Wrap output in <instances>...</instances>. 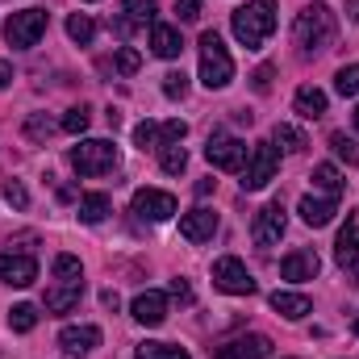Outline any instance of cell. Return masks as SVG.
<instances>
[{
	"label": "cell",
	"mask_w": 359,
	"mask_h": 359,
	"mask_svg": "<svg viewBox=\"0 0 359 359\" xmlns=\"http://www.w3.org/2000/svg\"><path fill=\"white\" fill-rule=\"evenodd\" d=\"M334 34H339V21H334V13H330L326 4H305V8L297 13V21H292V38H297V46H301L305 55L326 50V46L334 42Z\"/></svg>",
	"instance_id": "cell-1"
},
{
	"label": "cell",
	"mask_w": 359,
	"mask_h": 359,
	"mask_svg": "<svg viewBox=\"0 0 359 359\" xmlns=\"http://www.w3.org/2000/svg\"><path fill=\"white\" fill-rule=\"evenodd\" d=\"M230 29H234V38H238L247 50H259L271 38V29H276V4H271V0H251V4H243V8H234Z\"/></svg>",
	"instance_id": "cell-2"
},
{
	"label": "cell",
	"mask_w": 359,
	"mask_h": 359,
	"mask_svg": "<svg viewBox=\"0 0 359 359\" xmlns=\"http://www.w3.org/2000/svg\"><path fill=\"white\" fill-rule=\"evenodd\" d=\"M234 80V59L222 42L217 29H205L201 34V84L205 88H226Z\"/></svg>",
	"instance_id": "cell-3"
},
{
	"label": "cell",
	"mask_w": 359,
	"mask_h": 359,
	"mask_svg": "<svg viewBox=\"0 0 359 359\" xmlns=\"http://www.w3.org/2000/svg\"><path fill=\"white\" fill-rule=\"evenodd\" d=\"M72 168L80 172V176H104V172H113L117 168V147L113 142H104V138H88V142H80V147H72Z\"/></svg>",
	"instance_id": "cell-4"
},
{
	"label": "cell",
	"mask_w": 359,
	"mask_h": 359,
	"mask_svg": "<svg viewBox=\"0 0 359 359\" xmlns=\"http://www.w3.org/2000/svg\"><path fill=\"white\" fill-rule=\"evenodd\" d=\"M46 8H21V13H13L8 21H4V38H8V46H17V50H29V46H38V38L46 34Z\"/></svg>",
	"instance_id": "cell-5"
},
{
	"label": "cell",
	"mask_w": 359,
	"mask_h": 359,
	"mask_svg": "<svg viewBox=\"0 0 359 359\" xmlns=\"http://www.w3.org/2000/svg\"><path fill=\"white\" fill-rule=\"evenodd\" d=\"M276 172H280V151H276V142L251 147V159H247V168H243V192L268 188L271 180H276Z\"/></svg>",
	"instance_id": "cell-6"
},
{
	"label": "cell",
	"mask_w": 359,
	"mask_h": 359,
	"mask_svg": "<svg viewBox=\"0 0 359 359\" xmlns=\"http://www.w3.org/2000/svg\"><path fill=\"white\" fill-rule=\"evenodd\" d=\"M205 159H209L217 172H243L247 159H251V147H247L243 138H234V134H213V138L205 142Z\"/></svg>",
	"instance_id": "cell-7"
},
{
	"label": "cell",
	"mask_w": 359,
	"mask_h": 359,
	"mask_svg": "<svg viewBox=\"0 0 359 359\" xmlns=\"http://www.w3.org/2000/svg\"><path fill=\"white\" fill-rule=\"evenodd\" d=\"M213 284H217L222 292H230V297H251V292H255L251 271L243 268V259H234V255H222V259L213 264Z\"/></svg>",
	"instance_id": "cell-8"
},
{
	"label": "cell",
	"mask_w": 359,
	"mask_h": 359,
	"mask_svg": "<svg viewBox=\"0 0 359 359\" xmlns=\"http://www.w3.org/2000/svg\"><path fill=\"white\" fill-rule=\"evenodd\" d=\"M284 226H288L284 205H280V201L264 205V209L255 213V222H251V238H255V247H276V243L284 238Z\"/></svg>",
	"instance_id": "cell-9"
},
{
	"label": "cell",
	"mask_w": 359,
	"mask_h": 359,
	"mask_svg": "<svg viewBox=\"0 0 359 359\" xmlns=\"http://www.w3.org/2000/svg\"><path fill=\"white\" fill-rule=\"evenodd\" d=\"M0 280L13 288H29L38 280V259L29 251H0Z\"/></svg>",
	"instance_id": "cell-10"
},
{
	"label": "cell",
	"mask_w": 359,
	"mask_h": 359,
	"mask_svg": "<svg viewBox=\"0 0 359 359\" xmlns=\"http://www.w3.org/2000/svg\"><path fill=\"white\" fill-rule=\"evenodd\" d=\"M134 213L142 222H168L176 213V196L163 192V188H138L134 192Z\"/></svg>",
	"instance_id": "cell-11"
},
{
	"label": "cell",
	"mask_w": 359,
	"mask_h": 359,
	"mask_svg": "<svg viewBox=\"0 0 359 359\" xmlns=\"http://www.w3.org/2000/svg\"><path fill=\"white\" fill-rule=\"evenodd\" d=\"M271 339L268 334H243V339H226L222 347H213V359H268Z\"/></svg>",
	"instance_id": "cell-12"
},
{
	"label": "cell",
	"mask_w": 359,
	"mask_h": 359,
	"mask_svg": "<svg viewBox=\"0 0 359 359\" xmlns=\"http://www.w3.org/2000/svg\"><path fill=\"white\" fill-rule=\"evenodd\" d=\"M318 271H322V259H318L313 251H305V247H301V251H288V255L280 259V276L292 280V284H305V280H313Z\"/></svg>",
	"instance_id": "cell-13"
},
{
	"label": "cell",
	"mask_w": 359,
	"mask_h": 359,
	"mask_svg": "<svg viewBox=\"0 0 359 359\" xmlns=\"http://www.w3.org/2000/svg\"><path fill=\"white\" fill-rule=\"evenodd\" d=\"M180 234L188 238V243H209L213 234H217V213L213 209H192V213H184L180 217Z\"/></svg>",
	"instance_id": "cell-14"
},
{
	"label": "cell",
	"mask_w": 359,
	"mask_h": 359,
	"mask_svg": "<svg viewBox=\"0 0 359 359\" xmlns=\"http://www.w3.org/2000/svg\"><path fill=\"white\" fill-rule=\"evenodd\" d=\"M130 313H134V322H142V326H159V322L168 318V292H155V288L138 292L134 305H130Z\"/></svg>",
	"instance_id": "cell-15"
},
{
	"label": "cell",
	"mask_w": 359,
	"mask_h": 359,
	"mask_svg": "<svg viewBox=\"0 0 359 359\" xmlns=\"http://www.w3.org/2000/svg\"><path fill=\"white\" fill-rule=\"evenodd\" d=\"M59 347H63L67 355L84 359V355H92V351L100 347V330H96V326H63Z\"/></svg>",
	"instance_id": "cell-16"
},
{
	"label": "cell",
	"mask_w": 359,
	"mask_h": 359,
	"mask_svg": "<svg viewBox=\"0 0 359 359\" xmlns=\"http://www.w3.org/2000/svg\"><path fill=\"white\" fill-rule=\"evenodd\" d=\"M334 259H339L343 268H355V264H359V209H351V213H347V226L339 230Z\"/></svg>",
	"instance_id": "cell-17"
},
{
	"label": "cell",
	"mask_w": 359,
	"mask_h": 359,
	"mask_svg": "<svg viewBox=\"0 0 359 359\" xmlns=\"http://www.w3.org/2000/svg\"><path fill=\"white\" fill-rule=\"evenodd\" d=\"M334 213H339V201H334V196H305V201H301V222L313 226V230L330 226Z\"/></svg>",
	"instance_id": "cell-18"
},
{
	"label": "cell",
	"mask_w": 359,
	"mask_h": 359,
	"mask_svg": "<svg viewBox=\"0 0 359 359\" xmlns=\"http://www.w3.org/2000/svg\"><path fill=\"white\" fill-rule=\"evenodd\" d=\"M151 50H155L159 59H180V50H184V38H180L176 25H163V21H155V25H151Z\"/></svg>",
	"instance_id": "cell-19"
},
{
	"label": "cell",
	"mask_w": 359,
	"mask_h": 359,
	"mask_svg": "<svg viewBox=\"0 0 359 359\" xmlns=\"http://www.w3.org/2000/svg\"><path fill=\"white\" fill-rule=\"evenodd\" d=\"M84 297V284H55L46 288V313H72Z\"/></svg>",
	"instance_id": "cell-20"
},
{
	"label": "cell",
	"mask_w": 359,
	"mask_h": 359,
	"mask_svg": "<svg viewBox=\"0 0 359 359\" xmlns=\"http://www.w3.org/2000/svg\"><path fill=\"white\" fill-rule=\"evenodd\" d=\"M271 309H276V313H284L288 322H301L313 305H309V297H305V292H280V288H276V292H271Z\"/></svg>",
	"instance_id": "cell-21"
},
{
	"label": "cell",
	"mask_w": 359,
	"mask_h": 359,
	"mask_svg": "<svg viewBox=\"0 0 359 359\" xmlns=\"http://www.w3.org/2000/svg\"><path fill=\"white\" fill-rule=\"evenodd\" d=\"M292 109H297L305 121H318V117L326 113V92L313 88V84H305V88H297V96H292Z\"/></svg>",
	"instance_id": "cell-22"
},
{
	"label": "cell",
	"mask_w": 359,
	"mask_h": 359,
	"mask_svg": "<svg viewBox=\"0 0 359 359\" xmlns=\"http://www.w3.org/2000/svg\"><path fill=\"white\" fill-rule=\"evenodd\" d=\"M309 180H313V188H322V192H326V196H334V201H339V196H343V188H347V180H343V172H339L334 163H318Z\"/></svg>",
	"instance_id": "cell-23"
},
{
	"label": "cell",
	"mask_w": 359,
	"mask_h": 359,
	"mask_svg": "<svg viewBox=\"0 0 359 359\" xmlns=\"http://www.w3.org/2000/svg\"><path fill=\"white\" fill-rule=\"evenodd\" d=\"M109 209H113V205H109L104 192H84V196H80V222H88V226H100V222L109 217Z\"/></svg>",
	"instance_id": "cell-24"
},
{
	"label": "cell",
	"mask_w": 359,
	"mask_h": 359,
	"mask_svg": "<svg viewBox=\"0 0 359 359\" xmlns=\"http://www.w3.org/2000/svg\"><path fill=\"white\" fill-rule=\"evenodd\" d=\"M67 38L80 42V46H88L92 38H96V21H92L88 13H72L67 17Z\"/></svg>",
	"instance_id": "cell-25"
},
{
	"label": "cell",
	"mask_w": 359,
	"mask_h": 359,
	"mask_svg": "<svg viewBox=\"0 0 359 359\" xmlns=\"http://www.w3.org/2000/svg\"><path fill=\"white\" fill-rule=\"evenodd\" d=\"M134 359H192V355L184 347H176V343H142L134 351Z\"/></svg>",
	"instance_id": "cell-26"
},
{
	"label": "cell",
	"mask_w": 359,
	"mask_h": 359,
	"mask_svg": "<svg viewBox=\"0 0 359 359\" xmlns=\"http://www.w3.org/2000/svg\"><path fill=\"white\" fill-rule=\"evenodd\" d=\"M55 280L59 284H84V264L76 255H59L55 259Z\"/></svg>",
	"instance_id": "cell-27"
},
{
	"label": "cell",
	"mask_w": 359,
	"mask_h": 359,
	"mask_svg": "<svg viewBox=\"0 0 359 359\" xmlns=\"http://www.w3.org/2000/svg\"><path fill=\"white\" fill-rule=\"evenodd\" d=\"M159 168L168 172V176H180L184 168H188V155H184V147L172 142V147H159Z\"/></svg>",
	"instance_id": "cell-28"
},
{
	"label": "cell",
	"mask_w": 359,
	"mask_h": 359,
	"mask_svg": "<svg viewBox=\"0 0 359 359\" xmlns=\"http://www.w3.org/2000/svg\"><path fill=\"white\" fill-rule=\"evenodd\" d=\"M271 142H276V147H284V151H292V155H297V151H305V134H301L297 126H276V130H271Z\"/></svg>",
	"instance_id": "cell-29"
},
{
	"label": "cell",
	"mask_w": 359,
	"mask_h": 359,
	"mask_svg": "<svg viewBox=\"0 0 359 359\" xmlns=\"http://www.w3.org/2000/svg\"><path fill=\"white\" fill-rule=\"evenodd\" d=\"M8 326H13L17 334H29V330L38 326V309H34V305H13V309H8Z\"/></svg>",
	"instance_id": "cell-30"
},
{
	"label": "cell",
	"mask_w": 359,
	"mask_h": 359,
	"mask_svg": "<svg viewBox=\"0 0 359 359\" xmlns=\"http://www.w3.org/2000/svg\"><path fill=\"white\" fill-rule=\"evenodd\" d=\"M88 121H92V113L84 109V104H76V109H67V113H63L59 130H63V134H84V130H88Z\"/></svg>",
	"instance_id": "cell-31"
},
{
	"label": "cell",
	"mask_w": 359,
	"mask_h": 359,
	"mask_svg": "<svg viewBox=\"0 0 359 359\" xmlns=\"http://www.w3.org/2000/svg\"><path fill=\"white\" fill-rule=\"evenodd\" d=\"M330 147H334V155L347 163V168H355L359 163V147H355V138H347V134H330Z\"/></svg>",
	"instance_id": "cell-32"
},
{
	"label": "cell",
	"mask_w": 359,
	"mask_h": 359,
	"mask_svg": "<svg viewBox=\"0 0 359 359\" xmlns=\"http://www.w3.org/2000/svg\"><path fill=\"white\" fill-rule=\"evenodd\" d=\"M113 67H117L121 76H134V72L142 67V55H138L134 46H117V55H113Z\"/></svg>",
	"instance_id": "cell-33"
},
{
	"label": "cell",
	"mask_w": 359,
	"mask_h": 359,
	"mask_svg": "<svg viewBox=\"0 0 359 359\" xmlns=\"http://www.w3.org/2000/svg\"><path fill=\"white\" fill-rule=\"evenodd\" d=\"M126 4V17H134V21H155V13H159V0H121Z\"/></svg>",
	"instance_id": "cell-34"
},
{
	"label": "cell",
	"mask_w": 359,
	"mask_h": 359,
	"mask_svg": "<svg viewBox=\"0 0 359 359\" xmlns=\"http://www.w3.org/2000/svg\"><path fill=\"white\" fill-rule=\"evenodd\" d=\"M134 142H138L142 151H159V126H155V121H138V126H134Z\"/></svg>",
	"instance_id": "cell-35"
},
{
	"label": "cell",
	"mask_w": 359,
	"mask_h": 359,
	"mask_svg": "<svg viewBox=\"0 0 359 359\" xmlns=\"http://www.w3.org/2000/svg\"><path fill=\"white\" fill-rule=\"evenodd\" d=\"M25 134H29L34 142H46V138L55 134V121H50V117H42V113H34V117L25 121Z\"/></svg>",
	"instance_id": "cell-36"
},
{
	"label": "cell",
	"mask_w": 359,
	"mask_h": 359,
	"mask_svg": "<svg viewBox=\"0 0 359 359\" xmlns=\"http://www.w3.org/2000/svg\"><path fill=\"white\" fill-rule=\"evenodd\" d=\"M334 88L343 92V96H359V63L343 67V72L334 76Z\"/></svg>",
	"instance_id": "cell-37"
},
{
	"label": "cell",
	"mask_w": 359,
	"mask_h": 359,
	"mask_svg": "<svg viewBox=\"0 0 359 359\" xmlns=\"http://www.w3.org/2000/svg\"><path fill=\"white\" fill-rule=\"evenodd\" d=\"M0 192H4V201H8V205H17V209H25V205H29V192H25V184H21V180H4V184H0Z\"/></svg>",
	"instance_id": "cell-38"
},
{
	"label": "cell",
	"mask_w": 359,
	"mask_h": 359,
	"mask_svg": "<svg viewBox=\"0 0 359 359\" xmlns=\"http://www.w3.org/2000/svg\"><path fill=\"white\" fill-rule=\"evenodd\" d=\"M184 134H188V126H184L180 117H172V121H163V126H159V147H172V142H184Z\"/></svg>",
	"instance_id": "cell-39"
},
{
	"label": "cell",
	"mask_w": 359,
	"mask_h": 359,
	"mask_svg": "<svg viewBox=\"0 0 359 359\" xmlns=\"http://www.w3.org/2000/svg\"><path fill=\"white\" fill-rule=\"evenodd\" d=\"M184 92H188V76H184V72H168V76H163V96L184 100Z\"/></svg>",
	"instance_id": "cell-40"
},
{
	"label": "cell",
	"mask_w": 359,
	"mask_h": 359,
	"mask_svg": "<svg viewBox=\"0 0 359 359\" xmlns=\"http://www.w3.org/2000/svg\"><path fill=\"white\" fill-rule=\"evenodd\" d=\"M176 17L180 21H196L201 17V0H176Z\"/></svg>",
	"instance_id": "cell-41"
},
{
	"label": "cell",
	"mask_w": 359,
	"mask_h": 359,
	"mask_svg": "<svg viewBox=\"0 0 359 359\" xmlns=\"http://www.w3.org/2000/svg\"><path fill=\"white\" fill-rule=\"evenodd\" d=\"M172 301H180V305H192V288H188L184 280H172Z\"/></svg>",
	"instance_id": "cell-42"
},
{
	"label": "cell",
	"mask_w": 359,
	"mask_h": 359,
	"mask_svg": "<svg viewBox=\"0 0 359 359\" xmlns=\"http://www.w3.org/2000/svg\"><path fill=\"white\" fill-rule=\"evenodd\" d=\"M255 92H271V67H268V63L255 72Z\"/></svg>",
	"instance_id": "cell-43"
},
{
	"label": "cell",
	"mask_w": 359,
	"mask_h": 359,
	"mask_svg": "<svg viewBox=\"0 0 359 359\" xmlns=\"http://www.w3.org/2000/svg\"><path fill=\"white\" fill-rule=\"evenodd\" d=\"M8 84H13V63L0 59V88H8Z\"/></svg>",
	"instance_id": "cell-44"
},
{
	"label": "cell",
	"mask_w": 359,
	"mask_h": 359,
	"mask_svg": "<svg viewBox=\"0 0 359 359\" xmlns=\"http://www.w3.org/2000/svg\"><path fill=\"white\" fill-rule=\"evenodd\" d=\"M100 301H104L109 309H117V292H113V288H104V292H100Z\"/></svg>",
	"instance_id": "cell-45"
},
{
	"label": "cell",
	"mask_w": 359,
	"mask_h": 359,
	"mask_svg": "<svg viewBox=\"0 0 359 359\" xmlns=\"http://www.w3.org/2000/svg\"><path fill=\"white\" fill-rule=\"evenodd\" d=\"M347 8H351V17H355V21H359V0H351V4H347Z\"/></svg>",
	"instance_id": "cell-46"
},
{
	"label": "cell",
	"mask_w": 359,
	"mask_h": 359,
	"mask_svg": "<svg viewBox=\"0 0 359 359\" xmlns=\"http://www.w3.org/2000/svg\"><path fill=\"white\" fill-rule=\"evenodd\" d=\"M351 330H355V334H359V313H355V322H351Z\"/></svg>",
	"instance_id": "cell-47"
},
{
	"label": "cell",
	"mask_w": 359,
	"mask_h": 359,
	"mask_svg": "<svg viewBox=\"0 0 359 359\" xmlns=\"http://www.w3.org/2000/svg\"><path fill=\"white\" fill-rule=\"evenodd\" d=\"M351 117H355V130H359V104H355V113H351Z\"/></svg>",
	"instance_id": "cell-48"
}]
</instances>
